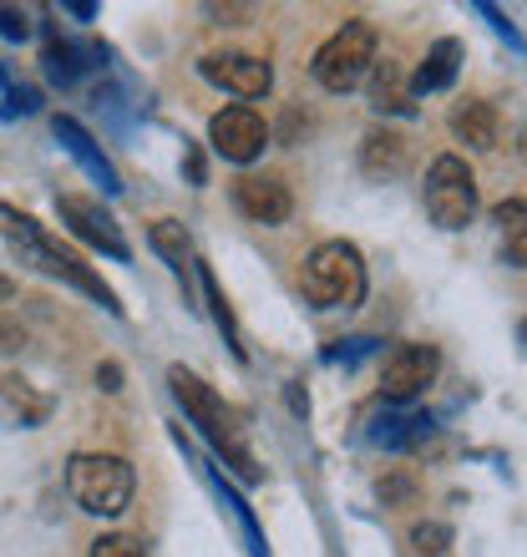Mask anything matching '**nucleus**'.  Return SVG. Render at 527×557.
Wrapping results in <instances>:
<instances>
[{
  "instance_id": "9b49d317",
  "label": "nucleus",
  "mask_w": 527,
  "mask_h": 557,
  "mask_svg": "<svg viewBox=\"0 0 527 557\" xmlns=\"http://www.w3.org/2000/svg\"><path fill=\"white\" fill-rule=\"evenodd\" d=\"M437 370H441V355L431 345H401L381 370V396L406 406V400H416L426 385L437 381Z\"/></svg>"
},
{
  "instance_id": "f257e3e1",
  "label": "nucleus",
  "mask_w": 527,
  "mask_h": 557,
  "mask_svg": "<svg viewBox=\"0 0 527 557\" xmlns=\"http://www.w3.org/2000/svg\"><path fill=\"white\" fill-rule=\"evenodd\" d=\"M168 385H173V396L183 400V411L193 416V425L204 431L213 446H219L229 461H234V471L244 476V482H259V467H254V456H249V446H244V425H238V416L223 406V396H213L193 370H183V366H173L168 370Z\"/></svg>"
},
{
  "instance_id": "6ab92c4d",
  "label": "nucleus",
  "mask_w": 527,
  "mask_h": 557,
  "mask_svg": "<svg viewBox=\"0 0 527 557\" xmlns=\"http://www.w3.org/2000/svg\"><path fill=\"white\" fill-rule=\"evenodd\" d=\"M204 294H208V305H213V320H219V330H223V339H229V350L244 360V345H238V324H234V314H229V305H223V294H219V278L204 269Z\"/></svg>"
},
{
  "instance_id": "dca6fc26",
  "label": "nucleus",
  "mask_w": 527,
  "mask_h": 557,
  "mask_svg": "<svg viewBox=\"0 0 527 557\" xmlns=\"http://www.w3.org/2000/svg\"><path fill=\"white\" fill-rule=\"evenodd\" d=\"M147 238H152V249H158L162 259H168V264L177 269V274H183V269L193 264L188 228H183V223H177V219H158V223H152V228H147Z\"/></svg>"
},
{
  "instance_id": "412c9836",
  "label": "nucleus",
  "mask_w": 527,
  "mask_h": 557,
  "mask_svg": "<svg viewBox=\"0 0 527 557\" xmlns=\"http://www.w3.org/2000/svg\"><path fill=\"white\" fill-rule=\"evenodd\" d=\"M91 557H143V547L132 543V537H122V532H112V537L91 543Z\"/></svg>"
},
{
  "instance_id": "f3484780",
  "label": "nucleus",
  "mask_w": 527,
  "mask_h": 557,
  "mask_svg": "<svg viewBox=\"0 0 527 557\" xmlns=\"http://www.w3.org/2000/svg\"><path fill=\"white\" fill-rule=\"evenodd\" d=\"M82 57H97V51H82V46H72V41H51L46 46V72L57 76V82H76V76L91 66V61H82Z\"/></svg>"
},
{
  "instance_id": "a878e982",
  "label": "nucleus",
  "mask_w": 527,
  "mask_h": 557,
  "mask_svg": "<svg viewBox=\"0 0 527 557\" xmlns=\"http://www.w3.org/2000/svg\"><path fill=\"white\" fill-rule=\"evenodd\" d=\"M97 381H102V391H122V366H112V360H107V366L97 370Z\"/></svg>"
},
{
  "instance_id": "1a4fd4ad",
  "label": "nucleus",
  "mask_w": 527,
  "mask_h": 557,
  "mask_svg": "<svg viewBox=\"0 0 527 557\" xmlns=\"http://www.w3.org/2000/svg\"><path fill=\"white\" fill-rule=\"evenodd\" d=\"M198 72H204V82L234 91L244 102H254V97H264L274 87V66L264 57H249V51H213V57L198 61Z\"/></svg>"
},
{
  "instance_id": "20e7f679",
  "label": "nucleus",
  "mask_w": 527,
  "mask_h": 557,
  "mask_svg": "<svg viewBox=\"0 0 527 557\" xmlns=\"http://www.w3.org/2000/svg\"><path fill=\"white\" fill-rule=\"evenodd\" d=\"M376 46H381V36H376L370 21H345V26L315 51L309 72H315V82H320L324 91H355L370 76V66H376Z\"/></svg>"
},
{
  "instance_id": "7ed1b4c3",
  "label": "nucleus",
  "mask_w": 527,
  "mask_h": 557,
  "mask_svg": "<svg viewBox=\"0 0 527 557\" xmlns=\"http://www.w3.org/2000/svg\"><path fill=\"white\" fill-rule=\"evenodd\" d=\"M299 284H305L309 305L351 309V305H360V294H366V259H360V249H355V244L330 238V244H320V249L305 259Z\"/></svg>"
},
{
  "instance_id": "aec40b11",
  "label": "nucleus",
  "mask_w": 527,
  "mask_h": 557,
  "mask_svg": "<svg viewBox=\"0 0 527 557\" xmlns=\"http://www.w3.org/2000/svg\"><path fill=\"white\" fill-rule=\"evenodd\" d=\"M523 198H513V203H498V223L502 228H507V234H513V253H507V259H513V269H523Z\"/></svg>"
},
{
  "instance_id": "0eeeda50",
  "label": "nucleus",
  "mask_w": 527,
  "mask_h": 557,
  "mask_svg": "<svg viewBox=\"0 0 527 557\" xmlns=\"http://www.w3.org/2000/svg\"><path fill=\"white\" fill-rule=\"evenodd\" d=\"M208 143H213L219 158L249 168L264 152V143H269V127H264V117L254 107H223V112H213V122H208Z\"/></svg>"
},
{
  "instance_id": "423d86ee",
  "label": "nucleus",
  "mask_w": 527,
  "mask_h": 557,
  "mask_svg": "<svg viewBox=\"0 0 527 557\" xmlns=\"http://www.w3.org/2000/svg\"><path fill=\"white\" fill-rule=\"evenodd\" d=\"M426 213L437 228L456 234V228H467L477 219V177H471L467 158H456V152H441L431 168H426Z\"/></svg>"
},
{
  "instance_id": "39448f33",
  "label": "nucleus",
  "mask_w": 527,
  "mask_h": 557,
  "mask_svg": "<svg viewBox=\"0 0 527 557\" xmlns=\"http://www.w3.org/2000/svg\"><path fill=\"white\" fill-rule=\"evenodd\" d=\"M0 219H5V228H11V238H15V244H21V249H26V253H30V259H36V264L46 269V274L66 278V284H76V289H82V294H91V299H97V305H102V309H112V314H122L118 294L107 289L102 278L91 274V269L82 264L76 253H66V249H61V244H51V238H46L41 228H36V219H26V213H15V208H5V203H0Z\"/></svg>"
},
{
  "instance_id": "6e6552de",
  "label": "nucleus",
  "mask_w": 527,
  "mask_h": 557,
  "mask_svg": "<svg viewBox=\"0 0 527 557\" xmlns=\"http://www.w3.org/2000/svg\"><path fill=\"white\" fill-rule=\"evenodd\" d=\"M57 213H61V223L72 228L82 244H91V249H102V253H112V259H127V238H122V228H118V219L107 213L97 198H82V193H61L57 198Z\"/></svg>"
},
{
  "instance_id": "5701e85b",
  "label": "nucleus",
  "mask_w": 527,
  "mask_h": 557,
  "mask_svg": "<svg viewBox=\"0 0 527 557\" xmlns=\"http://www.w3.org/2000/svg\"><path fill=\"white\" fill-rule=\"evenodd\" d=\"M0 30H5L11 41H26V36H30V21L21 11H11V5H0Z\"/></svg>"
},
{
  "instance_id": "a211bd4d",
  "label": "nucleus",
  "mask_w": 527,
  "mask_h": 557,
  "mask_svg": "<svg viewBox=\"0 0 527 557\" xmlns=\"http://www.w3.org/2000/svg\"><path fill=\"white\" fill-rule=\"evenodd\" d=\"M370 97H376V112H406V87H401V76H395L391 61H376V87H370Z\"/></svg>"
},
{
  "instance_id": "4468645a",
  "label": "nucleus",
  "mask_w": 527,
  "mask_h": 557,
  "mask_svg": "<svg viewBox=\"0 0 527 557\" xmlns=\"http://www.w3.org/2000/svg\"><path fill=\"white\" fill-rule=\"evenodd\" d=\"M452 133L462 137L467 147H477V152H492L498 147V107L492 102H467L452 112Z\"/></svg>"
},
{
  "instance_id": "4be33fe9",
  "label": "nucleus",
  "mask_w": 527,
  "mask_h": 557,
  "mask_svg": "<svg viewBox=\"0 0 527 557\" xmlns=\"http://www.w3.org/2000/svg\"><path fill=\"white\" fill-rule=\"evenodd\" d=\"M446 537H452V532L441 528V522H421V528L410 532V543L421 547V553H446Z\"/></svg>"
},
{
  "instance_id": "2eb2a0df",
  "label": "nucleus",
  "mask_w": 527,
  "mask_h": 557,
  "mask_svg": "<svg viewBox=\"0 0 527 557\" xmlns=\"http://www.w3.org/2000/svg\"><path fill=\"white\" fill-rule=\"evenodd\" d=\"M456 66H462V41L446 36V41H437L431 51H426L421 72H416V91H441L456 76Z\"/></svg>"
},
{
  "instance_id": "f8f14e48",
  "label": "nucleus",
  "mask_w": 527,
  "mask_h": 557,
  "mask_svg": "<svg viewBox=\"0 0 527 557\" xmlns=\"http://www.w3.org/2000/svg\"><path fill=\"white\" fill-rule=\"evenodd\" d=\"M57 137H61V147H66V152H72V158L82 162V168H87V173L97 177L107 193L122 188V183H118V168L102 158V147L91 143V133H87V127H82L76 117H57Z\"/></svg>"
},
{
  "instance_id": "9d476101",
  "label": "nucleus",
  "mask_w": 527,
  "mask_h": 557,
  "mask_svg": "<svg viewBox=\"0 0 527 557\" xmlns=\"http://www.w3.org/2000/svg\"><path fill=\"white\" fill-rule=\"evenodd\" d=\"M234 208L249 223H264V228H279V223L294 213V193L279 173H244L234 183Z\"/></svg>"
},
{
  "instance_id": "ddd939ff",
  "label": "nucleus",
  "mask_w": 527,
  "mask_h": 557,
  "mask_svg": "<svg viewBox=\"0 0 527 557\" xmlns=\"http://www.w3.org/2000/svg\"><path fill=\"white\" fill-rule=\"evenodd\" d=\"M406 162H410V147H406V137L395 133V127H376V133L366 137V147H360V168H366L370 177L406 173Z\"/></svg>"
},
{
  "instance_id": "b1692460",
  "label": "nucleus",
  "mask_w": 527,
  "mask_h": 557,
  "mask_svg": "<svg viewBox=\"0 0 527 557\" xmlns=\"http://www.w3.org/2000/svg\"><path fill=\"white\" fill-rule=\"evenodd\" d=\"M5 400H15V406H21V400H26V381H5ZM30 416L41 421V416H46V400H36V406H30Z\"/></svg>"
},
{
  "instance_id": "f03ea898",
  "label": "nucleus",
  "mask_w": 527,
  "mask_h": 557,
  "mask_svg": "<svg viewBox=\"0 0 527 557\" xmlns=\"http://www.w3.org/2000/svg\"><path fill=\"white\" fill-rule=\"evenodd\" d=\"M66 492L82 512L91 517H122L132 507V492H137V476L122 456L112 451H82L66 461Z\"/></svg>"
},
{
  "instance_id": "393cba45",
  "label": "nucleus",
  "mask_w": 527,
  "mask_h": 557,
  "mask_svg": "<svg viewBox=\"0 0 527 557\" xmlns=\"http://www.w3.org/2000/svg\"><path fill=\"white\" fill-rule=\"evenodd\" d=\"M11 102L21 107V112H36V107H41V97H36V87H15V91H11Z\"/></svg>"
}]
</instances>
